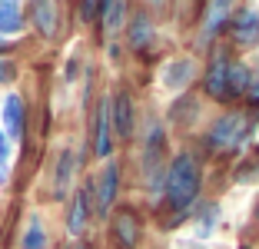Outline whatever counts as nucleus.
<instances>
[{
  "label": "nucleus",
  "instance_id": "obj_13",
  "mask_svg": "<svg viewBox=\"0 0 259 249\" xmlns=\"http://www.w3.org/2000/svg\"><path fill=\"white\" fill-rule=\"evenodd\" d=\"M20 27H23L20 7L14 0H0V33H17Z\"/></svg>",
  "mask_w": 259,
  "mask_h": 249
},
{
  "label": "nucleus",
  "instance_id": "obj_21",
  "mask_svg": "<svg viewBox=\"0 0 259 249\" xmlns=\"http://www.w3.org/2000/svg\"><path fill=\"white\" fill-rule=\"evenodd\" d=\"M10 76H14V67H10V63H4V60H0V83H7Z\"/></svg>",
  "mask_w": 259,
  "mask_h": 249
},
{
  "label": "nucleus",
  "instance_id": "obj_16",
  "mask_svg": "<svg viewBox=\"0 0 259 249\" xmlns=\"http://www.w3.org/2000/svg\"><path fill=\"white\" fill-rule=\"evenodd\" d=\"M123 23V0H110L107 10H103V30L107 33H116Z\"/></svg>",
  "mask_w": 259,
  "mask_h": 249
},
{
  "label": "nucleus",
  "instance_id": "obj_6",
  "mask_svg": "<svg viewBox=\"0 0 259 249\" xmlns=\"http://www.w3.org/2000/svg\"><path fill=\"white\" fill-rule=\"evenodd\" d=\"M233 37L236 44L252 47L259 40V10H243V14L233 20Z\"/></svg>",
  "mask_w": 259,
  "mask_h": 249
},
{
  "label": "nucleus",
  "instance_id": "obj_18",
  "mask_svg": "<svg viewBox=\"0 0 259 249\" xmlns=\"http://www.w3.org/2000/svg\"><path fill=\"white\" fill-rule=\"evenodd\" d=\"M150 33H153L150 20H146V17H137V20H133V30H130V44L133 47H146Z\"/></svg>",
  "mask_w": 259,
  "mask_h": 249
},
{
  "label": "nucleus",
  "instance_id": "obj_22",
  "mask_svg": "<svg viewBox=\"0 0 259 249\" xmlns=\"http://www.w3.org/2000/svg\"><path fill=\"white\" fill-rule=\"evenodd\" d=\"M4 159H7V136L0 133V163H4Z\"/></svg>",
  "mask_w": 259,
  "mask_h": 249
},
{
  "label": "nucleus",
  "instance_id": "obj_10",
  "mask_svg": "<svg viewBox=\"0 0 259 249\" xmlns=\"http://www.w3.org/2000/svg\"><path fill=\"white\" fill-rule=\"evenodd\" d=\"M33 20H37V30L44 37H54L57 33V7L54 0H33Z\"/></svg>",
  "mask_w": 259,
  "mask_h": 249
},
{
  "label": "nucleus",
  "instance_id": "obj_1",
  "mask_svg": "<svg viewBox=\"0 0 259 249\" xmlns=\"http://www.w3.org/2000/svg\"><path fill=\"white\" fill-rule=\"evenodd\" d=\"M196 193H199V166L190 153H180L166 173V196L176 210H186L196 199Z\"/></svg>",
  "mask_w": 259,
  "mask_h": 249
},
{
  "label": "nucleus",
  "instance_id": "obj_2",
  "mask_svg": "<svg viewBox=\"0 0 259 249\" xmlns=\"http://www.w3.org/2000/svg\"><path fill=\"white\" fill-rule=\"evenodd\" d=\"M246 130H249V123H246L243 113H229L209 130V146L213 150H236L246 140Z\"/></svg>",
  "mask_w": 259,
  "mask_h": 249
},
{
  "label": "nucleus",
  "instance_id": "obj_3",
  "mask_svg": "<svg viewBox=\"0 0 259 249\" xmlns=\"http://www.w3.org/2000/svg\"><path fill=\"white\" fill-rule=\"evenodd\" d=\"M229 17H233V0H209V7L203 14V40H213L226 27Z\"/></svg>",
  "mask_w": 259,
  "mask_h": 249
},
{
  "label": "nucleus",
  "instance_id": "obj_11",
  "mask_svg": "<svg viewBox=\"0 0 259 249\" xmlns=\"http://www.w3.org/2000/svg\"><path fill=\"white\" fill-rule=\"evenodd\" d=\"M70 176H73V153L63 150V153H60V163H57V183H54V196H57V199L67 196Z\"/></svg>",
  "mask_w": 259,
  "mask_h": 249
},
{
  "label": "nucleus",
  "instance_id": "obj_19",
  "mask_svg": "<svg viewBox=\"0 0 259 249\" xmlns=\"http://www.w3.org/2000/svg\"><path fill=\"white\" fill-rule=\"evenodd\" d=\"M246 87H249V70H246L243 63L229 67V93H243Z\"/></svg>",
  "mask_w": 259,
  "mask_h": 249
},
{
  "label": "nucleus",
  "instance_id": "obj_8",
  "mask_svg": "<svg viewBox=\"0 0 259 249\" xmlns=\"http://www.w3.org/2000/svg\"><path fill=\"white\" fill-rule=\"evenodd\" d=\"M116 166L110 163L107 170H103V176H100V183H97V210L100 213H110V206H113V199H116Z\"/></svg>",
  "mask_w": 259,
  "mask_h": 249
},
{
  "label": "nucleus",
  "instance_id": "obj_15",
  "mask_svg": "<svg viewBox=\"0 0 259 249\" xmlns=\"http://www.w3.org/2000/svg\"><path fill=\"white\" fill-rule=\"evenodd\" d=\"M190 76H193V63L190 60H176V63H169L166 67V87H173V90H180V87H186L190 83Z\"/></svg>",
  "mask_w": 259,
  "mask_h": 249
},
{
  "label": "nucleus",
  "instance_id": "obj_5",
  "mask_svg": "<svg viewBox=\"0 0 259 249\" xmlns=\"http://www.w3.org/2000/svg\"><path fill=\"white\" fill-rule=\"evenodd\" d=\"M110 127H113V116H110V103L97 106V127H93V153L97 156H110Z\"/></svg>",
  "mask_w": 259,
  "mask_h": 249
},
{
  "label": "nucleus",
  "instance_id": "obj_20",
  "mask_svg": "<svg viewBox=\"0 0 259 249\" xmlns=\"http://www.w3.org/2000/svg\"><path fill=\"white\" fill-rule=\"evenodd\" d=\"M97 14H103V0H83V20H93Z\"/></svg>",
  "mask_w": 259,
  "mask_h": 249
},
{
  "label": "nucleus",
  "instance_id": "obj_9",
  "mask_svg": "<svg viewBox=\"0 0 259 249\" xmlns=\"http://www.w3.org/2000/svg\"><path fill=\"white\" fill-rule=\"evenodd\" d=\"M113 236H116V242H120L123 249L137 246V236H140L137 216H133V213H120V216L113 219Z\"/></svg>",
  "mask_w": 259,
  "mask_h": 249
},
{
  "label": "nucleus",
  "instance_id": "obj_4",
  "mask_svg": "<svg viewBox=\"0 0 259 249\" xmlns=\"http://www.w3.org/2000/svg\"><path fill=\"white\" fill-rule=\"evenodd\" d=\"M206 90H209V97H216V100L229 97V60L223 57V53L213 60V67H209V73H206Z\"/></svg>",
  "mask_w": 259,
  "mask_h": 249
},
{
  "label": "nucleus",
  "instance_id": "obj_7",
  "mask_svg": "<svg viewBox=\"0 0 259 249\" xmlns=\"http://www.w3.org/2000/svg\"><path fill=\"white\" fill-rule=\"evenodd\" d=\"M110 116H113V130L120 136L133 133V103H130L126 93H116V97H113V110H110Z\"/></svg>",
  "mask_w": 259,
  "mask_h": 249
},
{
  "label": "nucleus",
  "instance_id": "obj_23",
  "mask_svg": "<svg viewBox=\"0 0 259 249\" xmlns=\"http://www.w3.org/2000/svg\"><path fill=\"white\" fill-rule=\"evenodd\" d=\"M249 100H252V103H259V83H256V87L249 90Z\"/></svg>",
  "mask_w": 259,
  "mask_h": 249
},
{
  "label": "nucleus",
  "instance_id": "obj_12",
  "mask_svg": "<svg viewBox=\"0 0 259 249\" xmlns=\"http://www.w3.org/2000/svg\"><path fill=\"white\" fill-rule=\"evenodd\" d=\"M4 120H7L10 136L23 133V100L20 97H7V103H4Z\"/></svg>",
  "mask_w": 259,
  "mask_h": 249
},
{
  "label": "nucleus",
  "instance_id": "obj_17",
  "mask_svg": "<svg viewBox=\"0 0 259 249\" xmlns=\"http://www.w3.org/2000/svg\"><path fill=\"white\" fill-rule=\"evenodd\" d=\"M44 246H47L44 226H40V219H30V226L23 233V249H44Z\"/></svg>",
  "mask_w": 259,
  "mask_h": 249
},
{
  "label": "nucleus",
  "instance_id": "obj_14",
  "mask_svg": "<svg viewBox=\"0 0 259 249\" xmlns=\"http://www.w3.org/2000/svg\"><path fill=\"white\" fill-rule=\"evenodd\" d=\"M83 226H87V189H80V193H76V199H73V206H70L67 229L76 236V233H83Z\"/></svg>",
  "mask_w": 259,
  "mask_h": 249
}]
</instances>
